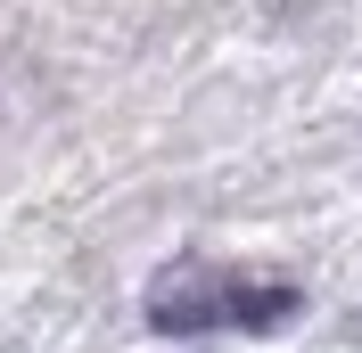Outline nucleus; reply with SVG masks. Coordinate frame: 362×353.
<instances>
[{"label": "nucleus", "mask_w": 362, "mask_h": 353, "mask_svg": "<svg viewBox=\"0 0 362 353\" xmlns=\"http://www.w3.org/2000/svg\"><path fill=\"white\" fill-rule=\"evenodd\" d=\"M296 321V287L280 280H173L148 296V329L189 337V329H280Z\"/></svg>", "instance_id": "1"}]
</instances>
